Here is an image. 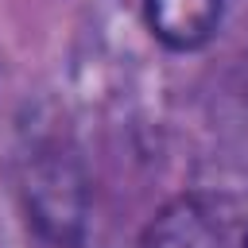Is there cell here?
<instances>
[{"instance_id":"cell-3","label":"cell","mask_w":248,"mask_h":248,"mask_svg":"<svg viewBox=\"0 0 248 248\" xmlns=\"http://www.w3.org/2000/svg\"><path fill=\"white\" fill-rule=\"evenodd\" d=\"M240 248H248V232H244V240H240Z\"/></svg>"},{"instance_id":"cell-1","label":"cell","mask_w":248,"mask_h":248,"mask_svg":"<svg viewBox=\"0 0 248 248\" xmlns=\"http://www.w3.org/2000/svg\"><path fill=\"white\" fill-rule=\"evenodd\" d=\"M140 248H236L232 217L225 213L221 202L186 194V198H174L170 205H163L147 221Z\"/></svg>"},{"instance_id":"cell-2","label":"cell","mask_w":248,"mask_h":248,"mask_svg":"<svg viewBox=\"0 0 248 248\" xmlns=\"http://www.w3.org/2000/svg\"><path fill=\"white\" fill-rule=\"evenodd\" d=\"M225 0H143L151 35L170 50H198L213 39Z\"/></svg>"}]
</instances>
